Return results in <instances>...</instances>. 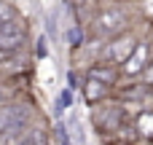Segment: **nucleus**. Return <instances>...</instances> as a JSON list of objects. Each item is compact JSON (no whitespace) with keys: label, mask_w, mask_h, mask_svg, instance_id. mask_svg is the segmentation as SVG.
<instances>
[{"label":"nucleus","mask_w":153,"mask_h":145,"mask_svg":"<svg viewBox=\"0 0 153 145\" xmlns=\"http://www.w3.org/2000/svg\"><path fill=\"white\" fill-rule=\"evenodd\" d=\"M110 97H113V86L100 83V81H94V78H86V81H83V100H86L89 105L105 102V100H110Z\"/></svg>","instance_id":"20e7f679"},{"label":"nucleus","mask_w":153,"mask_h":145,"mask_svg":"<svg viewBox=\"0 0 153 145\" xmlns=\"http://www.w3.org/2000/svg\"><path fill=\"white\" fill-rule=\"evenodd\" d=\"M153 59V38H140V43L134 46V51L124 59V65L118 67V81H132V78H140L143 70L151 65Z\"/></svg>","instance_id":"f257e3e1"},{"label":"nucleus","mask_w":153,"mask_h":145,"mask_svg":"<svg viewBox=\"0 0 153 145\" xmlns=\"http://www.w3.org/2000/svg\"><path fill=\"white\" fill-rule=\"evenodd\" d=\"M86 78H94L100 83H108V86H116L118 83V67L110 65V62H94L86 73Z\"/></svg>","instance_id":"39448f33"},{"label":"nucleus","mask_w":153,"mask_h":145,"mask_svg":"<svg viewBox=\"0 0 153 145\" xmlns=\"http://www.w3.org/2000/svg\"><path fill=\"white\" fill-rule=\"evenodd\" d=\"M140 83H143L145 89H151V91H153V59H151V65L143 70V75H140Z\"/></svg>","instance_id":"0eeeda50"},{"label":"nucleus","mask_w":153,"mask_h":145,"mask_svg":"<svg viewBox=\"0 0 153 145\" xmlns=\"http://www.w3.org/2000/svg\"><path fill=\"white\" fill-rule=\"evenodd\" d=\"M19 43H22V35H5V32H0V48L3 51H16Z\"/></svg>","instance_id":"423d86ee"},{"label":"nucleus","mask_w":153,"mask_h":145,"mask_svg":"<svg viewBox=\"0 0 153 145\" xmlns=\"http://www.w3.org/2000/svg\"><path fill=\"white\" fill-rule=\"evenodd\" d=\"M118 27H121V8L118 5H108L94 16V30L102 35H113V32H118Z\"/></svg>","instance_id":"7ed1b4c3"},{"label":"nucleus","mask_w":153,"mask_h":145,"mask_svg":"<svg viewBox=\"0 0 153 145\" xmlns=\"http://www.w3.org/2000/svg\"><path fill=\"white\" fill-rule=\"evenodd\" d=\"M70 3H73V5H83L86 0H70Z\"/></svg>","instance_id":"6e6552de"},{"label":"nucleus","mask_w":153,"mask_h":145,"mask_svg":"<svg viewBox=\"0 0 153 145\" xmlns=\"http://www.w3.org/2000/svg\"><path fill=\"white\" fill-rule=\"evenodd\" d=\"M140 43V32L137 30H121L108 46H105V51H102V59L100 62H110V65H116V67H121L124 65V59L134 51V46Z\"/></svg>","instance_id":"f03ea898"}]
</instances>
